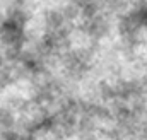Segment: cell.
Masks as SVG:
<instances>
[{
    "label": "cell",
    "mask_w": 147,
    "mask_h": 140,
    "mask_svg": "<svg viewBox=\"0 0 147 140\" xmlns=\"http://www.w3.org/2000/svg\"><path fill=\"white\" fill-rule=\"evenodd\" d=\"M84 31L89 36H103L108 29V22L106 19L101 15V14H96V15H91V17H86L84 19Z\"/></svg>",
    "instance_id": "7a4b0ae2"
},
{
    "label": "cell",
    "mask_w": 147,
    "mask_h": 140,
    "mask_svg": "<svg viewBox=\"0 0 147 140\" xmlns=\"http://www.w3.org/2000/svg\"><path fill=\"white\" fill-rule=\"evenodd\" d=\"M65 67L69 70V73H72V75H82L89 67V57L82 51H74L67 57Z\"/></svg>",
    "instance_id": "6da1fadb"
}]
</instances>
